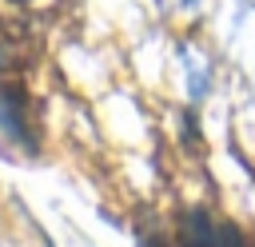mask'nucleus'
Here are the masks:
<instances>
[{
  "mask_svg": "<svg viewBox=\"0 0 255 247\" xmlns=\"http://www.w3.org/2000/svg\"><path fill=\"white\" fill-rule=\"evenodd\" d=\"M0 151H20L28 159L40 151V131L32 120L28 96L16 84H0Z\"/></svg>",
  "mask_w": 255,
  "mask_h": 247,
  "instance_id": "1",
  "label": "nucleus"
},
{
  "mask_svg": "<svg viewBox=\"0 0 255 247\" xmlns=\"http://www.w3.org/2000/svg\"><path fill=\"white\" fill-rule=\"evenodd\" d=\"M219 247H251V243L235 223H219Z\"/></svg>",
  "mask_w": 255,
  "mask_h": 247,
  "instance_id": "2",
  "label": "nucleus"
},
{
  "mask_svg": "<svg viewBox=\"0 0 255 247\" xmlns=\"http://www.w3.org/2000/svg\"><path fill=\"white\" fill-rule=\"evenodd\" d=\"M183 4H199V0H183Z\"/></svg>",
  "mask_w": 255,
  "mask_h": 247,
  "instance_id": "3",
  "label": "nucleus"
},
{
  "mask_svg": "<svg viewBox=\"0 0 255 247\" xmlns=\"http://www.w3.org/2000/svg\"><path fill=\"white\" fill-rule=\"evenodd\" d=\"M48 247H52V239H48Z\"/></svg>",
  "mask_w": 255,
  "mask_h": 247,
  "instance_id": "4",
  "label": "nucleus"
}]
</instances>
